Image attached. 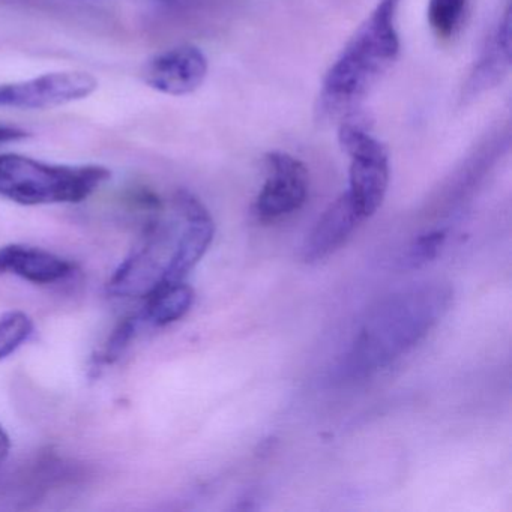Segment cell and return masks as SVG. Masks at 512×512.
<instances>
[{
    "label": "cell",
    "mask_w": 512,
    "mask_h": 512,
    "mask_svg": "<svg viewBox=\"0 0 512 512\" xmlns=\"http://www.w3.org/2000/svg\"><path fill=\"white\" fill-rule=\"evenodd\" d=\"M194 304V290L184 281L167 284L146 296L139 317L142 325L164 328L181 320Z\"/></svg>",
    "instance_id": "obj_11"
},
{
    "label": "cell",
    "mask_w": 512,
    "mask_h": 512,
    "mask_svg": "<svg viewBox=\"0 0 512 512\" xmlns=\"http://www.w3.org/2000/svg\"><path fill=\"white\" fill-rule=\"evenodd\" d=\"M361 215L346 193L335 200L317 221L304 244V259L308 263L320 262L334 254L356 227L362 223Z\"/></svg>",
    "instance_id": "obj_10"
},
{
    "label": "cell",
    "mask_w": 512,
    "mask_h": 512,
    "mask_svg": "<svg viewBox=\"0 0 512 512\" xmlns=\"http://www.w3.org/2000/svg\"><path fill=\"white\" fill-rule=\"evenodd\" d=\"M34 320L25 311L13 310L0 316V361L16 353L34 334Z\"/></svg>",
    "instance_id": "obj_13"
},
{
    "label": "cell",
    "mask_w": 512,
    "mask_h": 512,
    "mask_svg": "<svg viewBox=\"0 0 512 512\" xmlns=\"http://www.w3.org/2000/svg\"><path fill=\"white\" fill-rule=\"evenodd\" d=\"M445 239L446 232L443 230H434V232L419 236L407 253L406 265L409 268H419V266L436 259Z\"/></svg>",
    "instance_id": "obj_15"
},
{
    "label": "cell",
    "mask_w": 512,
    "mask_h": 512,
    "mask_svg": "<svg viewBox=\"0 0 512 512\" xmlns=\"http://www.w3.org/2000/svg\"><path fill=\"white\" fill-rule=\"evenodd\" d=\"M401 0H379L326 73L319 95L320 115H349L397 61Z\"/></svg>",
    "instance_id": "obj_2"
},
{
    "label": "cell",
    "mask_w": 512,
    "mask_h": 512,
    "mask_svg": "<svg viewBox=\"0 0 512 512\" xmlns=\"http://www.w3.org/2000/svg\"><path fill=\"white\" fill-rule=\"evenodd\" d=\"M469 0H428L427 20L440 41H448L460 31Z\"/></svg>",
    "instance_id": "obj_12"
},
{
    "label": "cell",
    "mask_w": 512,
    "mask_h": 512,
    "mask_svg": "<svg viewBox=\"0 0 512 512\" xmlns=\"http://www.w3.org/2000/svg\"><path fill=\"white\" fill-rule=\"evenodd\" d=\"M338 142L349 155V190L346 191L362 220L376 214L389 185V154L386 146L353 121H343Z\"/></svg>",
    "instance_id": "obj_4"
},
{
    "label": "cell",
    "mask_w": 512,
    "mask_h": 512,
    "mask_svg": "<svg viewBox=\"0 0 512 512\" xmlns=\"http://www.w3.org/2000/svg\"><path fill=\"white\" fill-rule=\"evenodd\" d=\"M112 172L98 164H49L19 154L0 155V197L23 206L65 205L89 199Z\"/></svg>",
    "instance_id": "obj_3"
},
{
    "label": "cell",
    "mask_w": 512,
    "mask_h": 512,
    "mask_svg": "<svg viewBox=\"0 0 512 512\" xmlns=\"http://www.w3.org/2000/svg\"><path fill=\"white\" fill-rule=\"evenodd\" d=\"M28 133L16 127H7V125H0V143L17 142V140L25 139Z\"/></svg>",
    "instance_id": "obj_16"
},
{
    "label": "cell",
    "mask_w": 512,
    "mask_h": 512,
    "mask_svg": "<svg viewBox=\"0 0 512 512\" xmlns=\"http://www.w3.org/2000/svg\"><path fill=\"white\" fill-rule=\"evenodd\" d=\"M452 302L448 284L427 283L392 295L362 323L341 364L350 379L370 376L406 355L437 323Z\"/></svg>",
    "instance_id": "obj_1"
},
{
    "label": "cell",
    "mask_w": 512,
    "mask_h": 512,
    "mask_svg": "<svg viewBox=\"0 0 512 512\" xmlns=\"http://www.w3.org/2000/svg\"><path fill=\"white\" fill-rule=\"evenodd\" d=\"M266 181L254 202V214L262 221H275L299 211L310 191L307 166L283 151L265 157Z\"/></svg>",
    "instance_id": "obj_5"
},
{
    "label": "cell",
    "mask_w": 512,
    "mask_h": 512,
    "mask_svg": "<svg viewBox=\"0 0 512 512\" xmlns=\"http://www.w3.org/2000/svg\"><path fill=\"white\" fill-rule=\"evenodd\" d=\"M167 2H173V0H167Z\"/></svg>",
    "instance_id": "obj_18"
},
{
    "label": "cell",
    "mask_w": 512,
    "mask_h": 512,
    "mask_svg": "<svg viewBox=\"0 0 512 512\" xmlns=\"http://www.w3.org/2000/svg\"><path fill=\"white\" fill-rule=\"evenodd\" d=\"M511 8H506L496 28L488 35L463 89V100H472L496 88L511 70Z\"/></svg>",
    "instance_id": "obj_8"
},
{
    "label": "cell",
    "mask_w": 512,
    "mask_h": 512,
    "mask_svg": "<svg viewBox=\"0 0 512 512\" xmlns=\"http://www.w3.org/2000/svg\"><path fill=\"white\" fill-rule=\"evenodd\" d=\"M97 88V79L82 71L44 74L25 82L0 85V107L52 109L85 100Z\"/></svg>",
    "instance_id": "obj_6"
},
{
    "label": "cell",
    "mask_w": 512,
    "mask_h": 512,
    "mask_svg": "<svg viewBox=\"0 0 512 512\" xmlns=\"http://www.w3.org/2000/svg\"><path fill=\"white\" fill-rule=\"evenodd\" d=\"M73 272V263L44 248L26 244L0 247V275L44 286L67 280Z\"/></svg>",
    "instance_id": "obj_9"
},
{
    "label": "cell",
    "mask_w": 512,
    "mask_h": 512,
    "mask_svg": "<svg viewBox=\"0 0 512 512\" xmlns=\"http://www.w3.org/2000/svg\"><path fill=\"white\" fill-rule=\"evenodd\" d=\"M11 451V440L5 431L4 425L0 424V464H4Z\"/></svg>",
    "instance_id": "obj_17"
},
{
    "label": "cell",
    "mask_w": 512,
    "mask_h": 512,
    "mask_svg": "<svg viewBox=\"0 0 512 512\" xmlns=\"http://www.w3.org/2000/svg\"><path fill=\"white\" fill-rule=\"evenodd\" d=\"M140 326H142V322H140L139 314H133V316L121 320L107 338L106 344L98 356H95V365L103 367V365H110L121 359L136 338Z\"/></svg>",
    "instance_id": "obj_14"
},
{
    "label": "cell",
    "mask_w": 512,
    "mask_h": 512,
    "mask_svg": "<svg viewBox=\"0 0 512 512\" xmlns=\"http://www.w3.org/2000/svg\"><path fill=\"white\" fill-rule=\"evenodd\" d=\"M209 62L196 46L173 47L149 59L143 70L146 85L172 97L193 94L205 83Z\"/></svg>",
    "instance_id": "obj_7"
}]
</instances>
